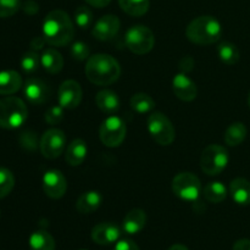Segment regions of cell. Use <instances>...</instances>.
<instances>
[{
	"instance_id": "1",
	"label": "cell",
	"mask_w": 250,
	"mask_h": 250,
	"mask_svg": "<svg viewBox=\"0 0 250 250\" xmlns=\"http://www.w3.org/2000/svg\"><path fill=\"white\" fill-rule=\"evenodd\" d=\"M75 26L63 10H53L43 21V37L53 46H65L72 42Z\"/></svg>"
},
{
	"instance_id": "2",
	"label": "cell",
	"mask_w": 250,
	"mask_h": 250,
	"mask_svg": "<svg viewBox=\"0 0 250 250\" xmlns=\"http://www.w3.org/2000/svg\"><path fill=\"white\" fill-rule=\"evenodd\" d=\"M84 73L93 84L109 85L119 80L121 67L119 61L109 54H97L88 58Z\"/></svg>"
},
{
	"instance_id": "3",
	"label": "cell",
	"mask_w": 250,
	"mask_h": 250,
	"mask_svg": "<svg viewBox=\"0 0 250 250\" xmlns=\"http://www.w3.org/2000/svg\"><path fill=\"white\" fill-rule=\"evenodd\" d=\"M186 36L192 43L198 45H210L222 36V27L219 20L214 16H199L193 20L186 29Z\"/></svg>"
},
{
	"instance_id": "4",
	"label": "cell",
	"mask_w": 250,
	"mask_h": 250,
	"mask_svg": "<svg viewBox=\"0 0 250 250\" xmlns=\"http://www.w3.org/2000/svg\"><path fill=\"white\" fill-rule=\"evenodd\" d=\"M28 109L22 99L17 97H5L0 99V127L16 129L26 122Z\"/></svg>"
},
{
	"instance_id": "5",
	"label": "cell",
	"mask_w": 250,
	"mask_h": 250,
	"mask_svg": "<svg viewBox=\"0 0 250 250\" xmlns=\"http://www.w3.org/2000/svg\"><path fill=\"white\" fill-rule=\"evenodd\" d=\"M229 161V151L219 144H210L200 156V168L208 176H217L227 167Z\"/></svg>"
},
{
	"instance_id": "6",
	"label": "cell",
	"mask_w": 250,
	"mask_h": 250,
	"mask_svg": "<svg viewBox=\"0 0 250 250\" xmlns=\"http://www.w3.org/2000/svg\"><path fill=\"white\" fill-rule=\"evenodd\" d=\"M126 46L136 55H144L153 50L155 45V37L148 27L137 24L127 29L125 34Z\"/></svg>"
},
{
	"instance_id": "7",
	"label": "cell",
	"mask_w": 250,
	"mask_h": 250,
	"mask_svg": "<svg viewBox=\"0 0 250 250\" xmlns=\"http://www.w3.org/2000/svg\"><path fill=\"white\" fill-rule=\"evenodd\" d=\"M146 128L151 138L160 146H170L175 141V127L168 117L163 112H153L149 115Z\"/></svg>"
},
{
	"instance_id": "8",
	"label": "cell",
	"mask_w": 250,
	"mask_h": 250,
	"mask_svg": "<svg viewBox=\"0 0 250 250\" xmlns=\"http://www.w3.org/2000/svg\"><path fill=\"white\" fill-rule=\"evenodd\" d=\"M172 192L181 200L194 203L203 193L202 182L194 173L181 172L172 180Z\"/></svg>"
},
{
	"instance_id": "9",
	"label": "cell",
	"mask_w": 250,
	"mask_h": 250,
	"mask_svg": "<svg viewBox=\"0 0 250 250\" xmlns=\"http://www.w3.org/2000/svg\"><path fill=\"white\" fill-rule=\"evenodd\" d=\"M127 127L124 120L119 116L110 115L100 125L99 138L107 148H116L122 144L126 138Z\"/></svg>"
},
{
	"instance_id": "10",
	"label": "cell",
	"mask_w": 250,
	"mask_h": 250,
	"mask_svg": "<svg viewBox=\"0 0 250 250\" xmlns=\"http://www.w3.org/2000/svg\"><path fill=\"white\" fill-rule=\"evenodd\" d=\"M41 153L44 158L54 159L59 158L66 149V134L59 128H50L44 132L41 139Z\"/></svg>"
},
{
	"instance_id": "11",
	"label": "cell",
	"mask_w": 250,
	"mask_h": 250,
	"mask_svg": "<svg viewBox=\"0 0 250 250\" xmlns=\"http://www.w3.org/2000/svg\"><path fill=\"white\" fill-rule=\"evenodd\" d=\"M82 88H81L80 83L76 82V81H63L60 87H59L58 102L59 105L62 106L65 110L76 109L82 102Z\"/></svg>"
},
{
	"instance_id": "12",
	"label": "cell",
	"mask_w": 250,
	"mask_h": 250,
	"mask_svg": "<svg viewBox=\"0 0 250 250\" xmlns=\"http://www.w3.org/2000/svg\"><path fill=\"white\" fill-rule=\"evenodd\" d=\"M43 190L51 199H60L67 190V181L61 171L49 170L43 176Z\"/></svg>"
},
{
	"instance_id": "13",
	"label": "cell",
	"mask_w": 250,
	"mask_h": 250,
	"mask_svg": "<svg viewBox=\"0 0 250 250\" xmlns=\"http://www.w3.org/2000/svg\"><path fill=\"white\" fill-rule=\"evenodd\" d=\"M23 94L31 104L42 105L49 99L50 90H49L48 84L41 78L32 77L24 82Z\"/></svg>"
},
{
	"instance_id": "14",
	"label": "cell",
	"mask_w": 250,
	"mask_h": 250,
	"mask_svg": "<svg viewBox=\"0 0 250 250\" xmlns=\"http://www.w3.org/2000/svg\"><path fill=\"white\" fill-rule=\"evenodd\" d=\"M120 20L115 15H105L95 22L92 34L98 41L106 42L114 38L120 31Z\"/></svg>"
},
{
	"instance_id": "15",
	"label": "cell",
	"mask_w": 250,
	"mask_h": 250,
	"mask_svg": "<svg viewBox=\"0 0 250 250\" xmlns=\"http://www.w3.org/2000/svg\"><path fill=\"white\" fill-rule=\"evenodd\" d=\"M92 239L99 246H110L116 243L121 237V229L112 222H102L92 229Z\"/></svg>"
},
{
	"instance_id": "16",
	"label": "cell",
	"mask_w": 250,
	"mask_h": 250,
	"mask_svg": "<svg viewBox=\"0 0 250 250\" xmlns=\"http://www.w3.org/2000/svg\"><path fill=\"white\" fill-rule=\"evenodd\" d=\"M172 89L176 97L182 102H193L198 95L197 85L185 72L177 73L173 77Z\"/></svg>"
},
{
	"instance_id": "17",
	"label": "cell",
	"mask_w": 250,
	"mask_h": 250,
	"mask_svg": "<svg viewBox=\"0 0 250 250\" xmlns=\"http://www.w3.org/2000/svg\"><path fill=\"white\" fill-rule=\"evenodd\" d=\"M88 146L83 139H73L65 151V160L70 166H80L87 158Z\"/></svg>"
},
{
	"instance_id": "18",
	"label": "cell",
	"mask_w": 250,
	"mask_h": 250,
	"mask_svg": "<svg viewBox=\"0 0 250 250\" xmlns=\"http://www.w3.org/2000/svg\"><path fill=\"white\" fill-rule=\"evenodd\" d=\"M22 87V77L17 71H0V95H11Z\"/></svg>"
},
{
	"instance_id": "19",
	"label": "cell",
	"mask_w": 250,
	"mask_h": 250,
	"mask_svg": "<svg viewBox=\"0 0 250 250\" xmlns=\"http://www.w3.org/2000/svg\"><path fill=\"white\" fill-rule=\"evenodd\" d=\"M103 203V197L97 190H88L83 194L80 195V198L76 202V209L81 214H92L97 211Z\"/></svg>"
},
{
	"instance_id": "20",
	"label": "cell",
	"mask_w": 250,
	"mask_h": 250,
	"mask_svg": "<svg viewBox=\"0 0 250 250\" xmlns=\"http://www.w3.org/2000/svg\"><path fill=\"white\" fill-rule=\"evenodd\" d=\"M146 214L142 209H133L125 216L122 229L127 234H137L146 227Z\"/></svg>"
},
{
	"instance_id": "21",
	"label": "cell",
	"mask_w": 250,
	"mask_h": 250,
	"mask_svg": "<svg viewBox=\"0 0 250 250\" xmlns=\"http://www.w3.org/2000/svg\"><path fill=\"white\" fill-rule=\"evenodd\" d=\"M95 104L100 111L107 115H114L120 109V99L115 92L110 89L100 90L95 97Z\"/></svg>"
},
{
	"instance_id": "22",
	"label": "cell",
	"mask_w": 250,
	"mask_h": 250,
	"mask_svg": "<svg viewBox=\"0 0 250 250\" xmlns=\"http://www.w3.org/2000/svg\"><path fill=\"white\" fill-rule=\"evenodd\" d=\"M229 194L238 205H250V182L246 178H234L229 185Z\"/></svg>"
},
{
	"instance_id": "23",
	"label": "cell",
	"mask_w": 250,
	"mask_h": 250,
	"mask_svg": "<svg viewBox=\"0 0 250 250\" xmlns=\"http://www.w3.org/2000/svg\"><path fill=\"white\" fill-rule=\"evenodd\" d=\"M41 65L48 73L55 75L63 67V58L56 49L48 48L41 55Z\"/></svg>"
},
{
	"instance_id": "24",
	"label": "cell",
	"mask_w": 250,
	"mask_h": 250,
	"mask_svg": "<svg viewBox=\"0 0 250 250\" xmlns=\"http://www.w3.org/2000/svg\"><path fill=\"white\" fill-rule=\"evenodd\" d=\"M28 243L31 250H55V239L44 229L33 232L29 237Z\"/></svg>"
},
{
	"instance_id": "25",
	"label": "cell",
	"mask_w": 250,
	"mask_h": 250,
	"mask_svg": "<svg viewBox=\"0 0 250 250\" xmlns=\"http://www.w3.org/2000/svg\"><path fill=\"white\" fill-rule=\"evenodd\" d=\"M247 134H248V131H247L246 125L242 122H234L227 127L224 138L227 146H237L246 141Z\"/></svg>"
},
{
	"instance_id": "26",
	"label": "cell",
	"mask_w": 250,
	"mask_h": 250,
	"mask_svg": "<svg viewBox=\"0 0 250 250\" xmlns=\"http://www.w3.org/2000/svg\"><path fill=\"white\" fill-rule=\"evenodd\" d=\"M203 195L209 203L219 204L224 202L227 197V188L224 183L219 182H209L203 189Z\"/></svg>"
},
{
	"instance_id": "27",
	"label": "cell",
	"mask_w": 250,
	"mask_h": 250,
	"mask_svg": "<svg viewBox=\"0 0 250 250\" xmlns=\"http://www.w3.org/2000/svg\"><path fill=\"white\" fill-rule=\"evenodd\" d=\"M120 7L129 16L139 17L148 12L150 1L149 0H119Z\"/></svg>"
},
{
	"instance_id": "28",
	"label": "cell",
	"mask_w": 250,
	"mask_h": 250,
	"mask_svg": "<svg viewBox=\"0 0 250 250\" xmlns=\"http://www.w3.org/2000/svg\"><path fill=\"white\" fill-rule=\"evenodd\" d=\"M131 107L138 114H148L155 109V102L153 98L146 93H137L129 100Z\"/></svg>"
},
{
	"instance_id": "29",
	"label": "cell",
	"mask_w": 250,
	"mask_h": 250,
	"mask_svg": "<svg viewBox=\"0 0 250 250\" xmlns=\"http://www.w3.org/2000/svg\"><path fill=\"white\" fill-rule=\"evenodd\" d=\"M217 55L219 59L226 65H236L239 60V50L234 44L229 42H222L217 46Z\"/></svg>"
},
{
	"instance_id": "30",
	"label": "cell",
	"mask_w": 250,
	"mask_h": 250,
	"mask_svg": "<svg viewBox=\"0 0 250 250\" xmlns=\"http://www.w3.org/2000/svg\"><path fill=\"white\" fill-rule=\"evenodd\" d=\"M41 65V56L37 54V51L29 50L23 54L21 58V68L27 75H32L36 72Z\"/></svg>"
},
{
	"instance_id": "31",
	"label": "cell",
	"mask_w": 250,
	"mask_h": 250,
	"mask_svg": "<svg viewBox=\"0 0 250 250\" xmlns=\"http://www.w3.org/2000/svg\"><path fill=\"white\" fill-rule=\"evenodd\" d=\"M15 187V177L10 170L0 167V199L7 197Z\"/></svg>"
},
{
	"instance_id": "32",
	"label": "cell",
	"mask_w": 250,
	"mask_h": 250,
	"mask_svg": "<svg viewBox=\"0 0 250 250\" xmlns=\"http://www.w3.org/2000/svg\"><path fill=\"white\" fill-rule=\"evenodd\" d=\"M93 12L87 6H78L75 11V22L80 28L87 29L93 23Z\"/></svg>"
},
{
	"instance_id": "33",
	"label": "cell",
	"mask_w": 250,
	"mask_h": 250,
	"mask_svg": "<svg viewBox=\"0 0 250 250\" xmlns=\"http://www.w3.org/2000/svg\"><path fill=\"white\" fill-rule=\"evenodd\" d=\"M21 6V0H0V19L14 16Z\"/></svg>"
},
{
	"instance_id": "34",
	"label": "cell",
	"mask_w": 250,
	"mask_h": 250,
	"mask_svg": "<svg viewBox=\"0 0 250 250\" xmlns=\"http://www.w3.org/2000/svg\"><path fill=\"white\" fill-rule=\"evenodd\" d=\"M71 56L77 61H84L89 58V46L84 42H75L70 49Z\"/></svg>"
},
{
	"instance_id": "35",
	"label": "cell",
	"mask_w": 250,
	"mask_h": 250,
	"mask_svg": "<svg viewBox=\"0 0 250 250\" xmlns=\"http://www.w3.org/2000/svg\"><path fill=\"white\" fill-rule=\"evenodd\" d=\"M63 107L60 105H55V106H51L46 110L45 115H44V120L48 125L51 126H55V125L60 124L63 119Z\"/></svg>"
},
{
	"instance_id": "36",
	"label": "cell",
	"mask_w": 250,
	"mask_h": 250,
	"mask_svg": "<svg viewBox=\"0 0 250 250\" xmlns=\"http://www.w3.org/2000/svg\"><path fill=\"white\" fill-rule=\"evenodd\" d=\"M112 250H139V247L137 246L136 242H133L129 238L119 239L117 243L115 244Z\"/></svg>"
},
{
	"instance_id": "37",
	"label": "cell",
	"mask_w": 250,
	"mask_h": 250,
	"mask_svg": "<svg viewBox=\"0 0 250 250\" xmlns=\"http://www.w3.org/2000/svg\"><path fill=\"white\" fill-rule=\"evenodd\" d=\"M23 10L27 12V14L33 15L36 14V12H38L39 6L36 1H33V0H27V1L23 4Z\"/></svg>"
},
{
	"instance_id": "38",
	"label": "cell",
	"mask_w": 250,
	"mask_h": 250,
	"mask_svg": "<svg viewBox=\"0 0 250 250\" xmlns=\"http://www.w3.org/2000/svg\"><path fill=\"white\" fill-rule=\"evenodd\" d=\"M45 39H44V37H34L33 39L31 41V49L33 51H37V50H41L42 48L44 46V44H45Z\"/></svg>"
},
{
	"instance_id": "39",
	"label": "cell",
	"mask_w": 250,
	"mask_h": 250,
	"mask_svg": "<svg viewBox=\"0 0 250 250\" xmlns=\"http://www.w3.org/2000/svg\"><path fill=\"white\" fill-rule=\"evenodd\" d=\"M232 250H250V239H238V241L233 244Z\"/></svg>"
},
{
	"instance_id": "40",
	"label": "cell",
	"mask_w": 250,
	"mask_h": 250,
	"mask_svg": "<svg viewBox=\"0 0 250 250\" xmlns=\"http://www.w3.org/2000/svg\"><path fill=\"white\" fill-rule=\"evenodd\" d=\"M87 4H89L90 6L93 7H99V9H102V7H105L107 6V5L111 2V0H84Z\"/></svg>"
},
{
	"instance_id": "41",
	"label": "cell",
	"mask_w": 250,
	"mask_h": 250,
	"mask_svg": "<svg viewBox=\"0 0 250 250\" xmlns=\"http://www.w3.org/2000/svg\"><path fill=\"white\" fill-rule=\"evenodd\" d=\"M168 250H189L187 248L186 246H183V244H173V246H171Z\"/></svg>"
},
{
	"instance_id": "42",
	"label": "cell",
	"mask_w": 250,
	"mask_h": 250,
	"mask_svg": "<svg viewBox=\"0 0 250 250\" xmlns=\"http://www.w3.org/2000/svg\"><path fill=\"white\" fill-rule=\"evenodd\" d=\"M248 105H249V107H250V93H249V97H248Z\"/></svg>"
},
{
	"instance_id": "43",
	"label": "cell",
	"mask_w": 250,
	"mask_h": 250,
	"mask_svg": "<svg viewBox=\"0 0 250 250\" xmlns=\"http://www.w3.org/2000/svg\"><path fill=\"white\" fill-rule=\"evenodd\" d=\"M80 250H87V249H80Z\"/></svg>"
}]
</instances>
